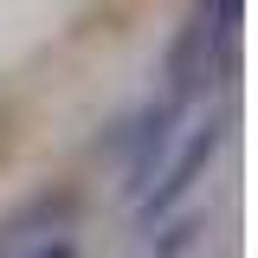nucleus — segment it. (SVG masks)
<instances>
[{"instance_id": "4", "label": "nucleus", "mask_w": 258, "mask_h": 258, "mask_svg": "<svg viewBox=\"0 0 258 258\" xmlns=\"http://www.w3.org/2000/svg\"><path fill=\"white\" fill-rule=\"evenodd\" d=\"M194 13H200L207 26H220V32L239 26V0H194Z\"/></svg>"}, {"instance_id": "1", "label": "nucleus", "mask_w": 258, "mask_h": 258, "mask_svg": "<svg viewBox=\"0 0 258 258\" xmlns=\"http://www.w3.org/2000/svg\"><path fill=\"white\" fill-rule=\"evenodd\" d=\"M71 213H78V194H32L13 220H0V258H20L26 245H39V252L58 245Z\"/></svg>"}, {"instance_id": "5", "label": "nucleus", "mask_w": 258, "mask_h": 258, "mask_svg": "<svg viewBox=\"0 0 258 258\" xmlns=\"http://www.w3.org/2000/svg\"><path fill=\"white\" fill-rule=\"evenodd\" d=\"M32 258H71V239H58V245H45V252H32Z\"/></svg>"}, {"instance_id": "3", "label": "nucleus", "mask_w": 258, "mask_h": 258, "mask_svg": "<svg viewBox=\"0 0 258 258\" xmlns=\"http://www.w3.org/2000/svg\"><path fill=\"white\" fill-rule=\"evenodd\" d=\"M213 142H220V129H207V136H194V142H187V155H181L174 168H168V181H161V187L149 194V200H142V213H149V220H155V213H168V207H174V200H181V194L194 187V174L207 168V155H213Z\"/></svg>"}, {"instance_id": "2", "label": "nucleus", "mask_w": 258, "mask_h": 258, "mask_svg": "<svg viewBox=\"0 0 258 258\" xmlns=\"http://www.w3.org/2000/svg\"><path fill=\"white\" fill-rule=\"evenodd\" d=\"M232 39V32L207 26L200 13H194L187 26H181V39H174V52H168V78H174V103L181 97H194L200 84H207V71H213V58H220V45Z\"/></svg>"}]
</instances>
